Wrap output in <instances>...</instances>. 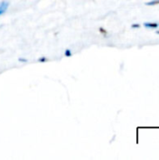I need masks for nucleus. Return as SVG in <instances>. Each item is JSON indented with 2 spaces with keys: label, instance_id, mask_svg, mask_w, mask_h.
Instances as JSON below:
<instances>
[{
  "label": "nucleus",
  "instance_id": "6",
  "mask_svg": "<svg viewBox=\"0 0 159 160\" xmlns=\"http://www.w3.org/2000/svg\"><path fill=\"white\" fill-rule=\"evenodd\" d=\"M19 61H20V62H24V63H26V62H27V59H24V58H19Z\"/></svg>",
  "mask_w": 159,
  "mask_h": 160
},
{
  "label": "nucleus",
  "instance_id": "4",
  "mask_svg": "<svg viewBox=\"0 0 159 160\" xmlns=\"http://www.w3.org/2000/svg\"><path fill=\"white\" fill-rule=\"evenodd\" d=\"M65 55H66L67 57H70V56L72 55L71 51H70V50H68V49H67V50L65 51Z\"/></svg>",
  "mask_w": 159,
  "mask_h": 160
},
{
  "label": "nucleus",
  "instance_id": "3",
  "mask_svg": "<svg viewBox=\"0 0 159 160\" xmlns=\"http://www.w3.org/2000/svg\"><path fill=\"white\" fill-rule=\"evenodd\" d=\"M147 6H155V5H158L159 4V0H153L151 2H147L145 3Z\"/></svg>",
  "mask_w": 159,
  "mask_h": 160
},
{
  "label": "nucleus",
  "instance_id": "1",
  "mask_svg": "<svg viewBox=\"0 0 159 160\" xmlns=\"http://www.w3.org/2000/svg\"><path fill=\"white\" fill-rule=\"evenodd\" d=\"M8 2H7V1H2V2H0V15H2V14H4L5 12H6V10L7 9V8H8Z\"/></svg>",
  "mask_w": 159,
  "mask_h": 160
},
{
  "label": "nucleus",
  "instance_id": "8",
  "mask_svg": "<svg viewBox=\"0 0 159 160\" xmlns=\"http://www.w3.org/2000/svg\"><path fill=\"white\" fill-rule=\"evenodd\" d=\"M157 34H158V35H159V31H157Z\"/></svg>",
  "mask_w": 159,
  "mask_h": 160
},
{
  "label": "nucleus",
  "instance_id": "5",
  "mask_svg": "<svg viewBox=\"0 0 159 160\" xmlns=\"http://www.w3.org/2000/svg\"><path fill=\"white\" fill-rule=\"evenodd\" d=\"M46 61H47V58H46V57H44V56L38 59V62H41V63H42V62H46Z\"/></svg>",
  "mask_w": 159,
  "mask_h": 160
},
{
  "label": "nucleus",
  "instance_id": "2",
  "mask_svg": "<svg viewBox=\"0 0 159 160\" xmlns=\"http://www.w3.org/2000/svg\"><path fill=\"white\" fill-rule=\"evenodd\" d=\"M144 26L148 27V28H157L159 26V24L157 22H145Z\"/></svg>",
  "mask_w": 159,
  "mask_h": 160
},
{
  "label": "nucleus",
  "instance_id": "7",
  "mask_svg": "<svg viewBox=\"0 0 159 160\" xmlns=\"http://www.w3.org/2000/svg\"><path fill=\"white\" fill-rule=\"evenodd\" d=\"M140 24H132V28H139Z\"/></svg>",
  "mask_w": 159,
  "mask_h": 160
}]
</instances>
